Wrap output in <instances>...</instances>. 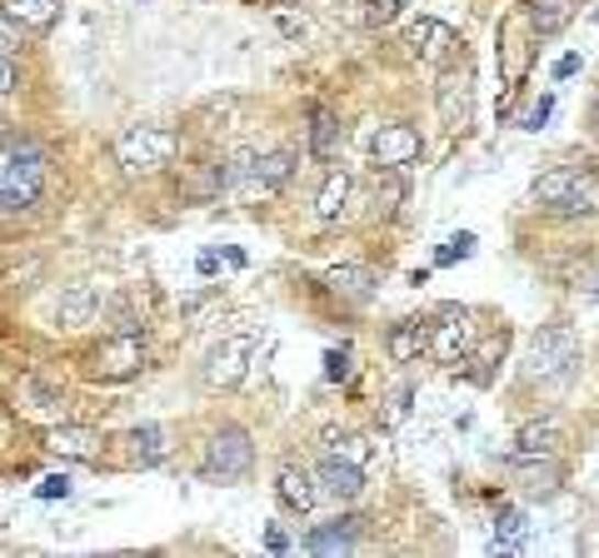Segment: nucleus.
<instances>
[{
	"label": "nucleus",
	"instance_id": "nucleus-31",
	"mask_svg": "<svg viewBox=\"0 0 599 558\" xmlns=\"http://www.w3.org/2000/svg\"><path fill=\"white\" fill-rule=\"evenodd\" d=\"M35 494H41V499H70V479H66V473H45Z\"/></svg>",
	"mask_w": 599,
	"mask_h": 558
},
{
	"label": "nucleus",
	"instance_id": "nucleus-39",
	"mask_svg": "<svg viewBox=\"0 0 599 558\" xmlns=\"http://www.w3.org/2000/svg\"><path fill=\"white\" fill-rule=\"evenodd\" d=\"M575 70H579V55H565V60L555 65V76H559V80H565V76H575Z\"/></svg>",
	"mask_w": 599,
	"mask_h": 558
},
{
	"label": "nucleus",
	"instance_id": "nucleus-4",
	"mask_svg": "<svg viewBox=\"0 0 599 558\" xmlns=\"http://www.w3.org/2000/svg\"><path fill=\"white\" fill-rule=\"evenodd\" d=\"M251 464H255L251 434L240 429V424H225V429L210 434L200 473H206V479H220V483H235V479H245V473H251Z\"/></svg>",
	"mask_w": 599,
	"mask_h": 558
},
{
	"label": "nucleus",
	"instance_id": "nucleus-32",
	"mask_svg": "<svg viewBox=\"0 0 599 558\" xmlns=\"http://www.w3.org/2000/svg\"><path fill=\"white\" fill-rule=\"evenodd\" d=\"M21 86V70H15V55H0V96H11Z\"/></svg>",
	"mask_w": 599,
	"mask_h": 558
},
{
	"label": "nucleus",
	"instance_id": "nucleus-10",
	"mask_svg": "<svg viewBox=\"0 0 599 558\" xmlns=\"http://www.w3.org/2000/svg\"><path fill=\"white\" fill-rule=\"evenodd\" d=\"M475 349V324L465 310H445V324H430V355L440 365H465Z\"/></svg>",
	"mask_w": 599,
	"mask_h": 558
},
{
	"label": "nucleus",
	"instance_id": "nucleus-26",
	"mask_svg": "<svg viewBox=\"0 0 599 558\" xmlns=\"http://www.w3.org/2000/svg\"><path fill=\"white\" fill-rule=\"evenodd\" d=\"M345 200H350V175L330 170L325 185H320V194H315V215L320 220H340V215H345Z\"/></svg>",
	"mask_w": 599,
	"mask_h": 558
},
{
	"label": "nucleus",
	"instance_id": "nucleus-9",
	"mask_svg": "<svg viewBox=\"0 0 599 558\" xmlns=\"http://www.w3.org/2000/svg\"><path fill=\"white\" fill-rule=\"evenodd\" d=\"M251 359H255V339H251V334L220 339L215 349H210V359H206V384L210 389L240 384V379H245V369H251Z\"/></svg>",
	"mask_w": 599,
	"mask_h": 558
},
{
	"label": "nucleus",
	"instance_id": "nucleus-33",
	"mask_svg": "<svg viewBox=\"0 0 599 558\" xmlns=\"http://www.w3.org/2000/svg\"><path fill=\"white\" fill-rule=\"evenodd\" d=\"M395 11H400V0H370L365 21H370V25H385V21H395Z\"/></svg>",
	"mask_w": 599,
	"mask_h": 558
},
{
	"label": "nucleus",
	"instance_id": "nucleus-24",
	"mask_svg": "<svg viewBox=\"0 0 599 558\" xmlns=\"http://www.w3.org/2000/svg\"><path fill=\"white\" fill-rule=\"evenodd\" d=\"M524 469V499H555L559 494V464L555 459H530V464H510Z\"/></svg>",
	"mask_w": 599,
	"mask_h": 558
},
{
	"label": "nucleus",
	"instance_id": "nucleus-2",
	"mask_svg": "<svg viewBox=\"0 0 599 558\" xmlns=\"http://www.w3.org/2000/svg\"><path fill=\"white\" fill-rule=\"evenodd\" d=\"M534 200L555 215H595L599 210V180L589 170H550L534 180Z\"/></svg>",
	"mask_w": 599,
	"mask_h": 558
},
{
	"label": "nucleus",
	"instance_id": "nucleus-1",
	"mask_svg": "<svg viewBox=\"0 0 599 558\" xmlns=\"http://www.w3.org/2000/svg\"><path fill=\"white\" fill-rule=\"evenodd\" d=\"M45 190V150L35 140L0 145V215H25Z\"/></svg>",
	"mask_w": 599,
	"mask_h": 558
},
{
	"label": "nucleus",
	"instance_id": "nucleus-38",
	"mask_svg": "<svg viewBox=\"0 0 599 558\" xmlns=\"http://www.w3.org/2000/svg\"><path fill=\"white\" fill-rule=\"evenodd\" d=\"M265 548H270V554H290V534H285V528H270V534H265Z\"/></svg>",
	"mask_w": 599,
	"mask_h": 558
},
{
	"label": "nucleus",
	"instance_id": "nucleus-13",
	"mask_svg": "<svg viewBox=\"0 0 599 558\" xmlns=\"http://www.w3.org/2000/svg\"><path fill=\"white\" fill-rule=\"evenodd\" d=\"M275 499H280L290 514H310L315 509V499H320V489H315V473L310 469H295V464H285L280 473H275Z\"/></svg>",
	"mask_w": 599,
	"mask_h": 558
},
{
	"label": "nucleus",
	"instance_id": "nucleus-14",
	"mask_svg": "<svg viewBox=\"0 0 599 558\" xmlns=\"http://www.w3.org/2000/svg\"><path fill=\"white\" fill-rule=\"evenodd\" d=\"M559 444H565V434H559V424H524L520 434H514V449H510V464H530V459H555Z\"/></svg>",
	"mask_w": 599,
	"mask_h": 558
},
{
	"label": "nucleus",
	"instance_id": "nucleus-27",
	"mask_svg": "<svg viewBox=\"0 0 599 558\" xmlns=\"http://www.w3.org/2000/svg\"><path fill=\"white\" fill-rule=\"evenodd\" d=\"M255 170H260V180L270 185L275 194L290 185V175H295V155H285V150H275V155H265V160H255Z\"/></svg>",
	"mask_w": 599,
	"mask_h": 558
},
{
	"label": "nucleus",
	"instance_id": "nucleus-8",
	"mask_svg": "<svg viewBox=\"0 0 599 558\" xmlns=\"http://www.w3.org/2000/svg\"><path fill=\"white\" fill-rule=\"evenodd\" d=\"M420 130L404 125V120H390V125L375 130L370 140V155H375V170H404V165L420 160Z\"/></svg>",
	"mask_w": 599,
	"mask_h": 558
},
{
	"label": "nucleus",
	"instance_id": "nucleus-3",
	"mask_svg": "<svg viewBox=\"0 0 599 558\" xmlns=\"http://www.w3.org/2000/svg\"><path fill=\"white\" fill-rule=\"evenodd\" d=\"M180 150V135L175 130H160V125H131L115 135V160L125 170H160L170 155Z\"/></svg>",
	"mask_w": 599,
	"mask_h": 558
},
{
	"label": "nucleus",
	"instance_id": "nucleus-6",
	"mask_svg": "<svg viewBox=\"0 0 599 558\" xmlns=\"http://www.w3.org/2000/svg\"><path fill=\"white\" fill-rule=\"evenodd\" d=\"M435 105H440V120H445L455 135H465L475 125V70L465 60L459 65H445V76L435 86Z\"/></svg>",
	"mask_w": 599,
	"mask_h": 558
},
{
	"label": "nucleus",
	"instance_id": "nucleus-36",
	"mask_svg": "<svg viewBox=\"0 0 599 558\" xmlns=\"http://www.w3.org/2000/svg\"><path fill=\"white\" fill-rule=\"evenodd\" d=\"M15 45H21L15 41V21L11 15H0V55H15Z\"/></svg>",
	"mask_w": 599,
	"mask_h": 558
},
{
	"label": "nucleus",
	"instance_id": "nucleus-22",
	"mask_svg": "<svg viewBox=\"0 0 599 558\" xmlns=\"http://www.w3.org/2000/svg\"><path fill=\"white\" fill-rule=\"evenodd\" d=\"M355 524L359 518H335V524H320L306 538V554H350L355 548Z\"/></svg>",
	"mask_w": 599,
	"mask_h": 558
},
{
	"label": "nucleus",
	"instance_id": "nucleus-11",
	"mask_svg": "<svg viewBox=\"0 0 599 558\" xmlns=\"http://www.w3.org/2000/svg\"><path fill=\"white\" fill-rule=\"evenodd\" d=\"M315 479H320V489H325L335 504H355V499L365 494V469L350 464V459H340V454H325V459H320Z\"/></svg>",
	"mask_w": 599,
	"mask_h": 558
},
{
	"label": "nucleus",
	"instance_id": "nucleus-5",
	"mask_svg": "<svg viewBox=\"0 0 599 558\" xmlns=\"http://www.w3.org/2000/svg\"><path fill=\"white\" fill-rule=\"evenodd\" d=\"M579 359V339L569 324H545V330L534 334L530 344V379H565Z\"/></svg>",
	"mask_w": 599,
	"mask_h": 558
},
{
	"label": "nucleus",
	"instance_id": "nucleus-37",
	"mask_svg": "<svg viewBox=\"0 0 599 558\" xmlns=\"http://www.w3.org/2000/svg\"><path fill=\"white\" fill-rule=\"evenodd\" d=\"M275 31L295 41V35H306V21H300V15H275Z\"/></svg>",
	"mask_w": 599,
	"mask_h": 558
},
{
	"label": "nucleus",
	"instance_id": "nucleus-12",
	"mask_svg": "<svg viewBox=\"0 0 599 558\" xmlns=\"http://www.w3.org/2000/svg\"><path fill=\"white\" fill-rule=\"evenodd\" d=\"M410 51L420 55L425 65H450V60H455V51H459V35L450 31L445 21H430V15H425V21L410 25Z\"/></svg>",
	"mask_w": 599,
	"mask_h": 558
},
{
	"label": "nucleus",
	"instance_id": "nucleus-40",
	"mask_svg": "<svg viewBox=\"0 0 599 558\" xmlns=\"http://www.w3.org/2000/svg\"><path fill=\"white\" fill-rule=\"evenodd\" d=\"M589 125H595V130H599V105H595V115H589Z\"/></svg>",
	"mask_w": 599,
	"mask_h": 558
},
{
	"label": "nucleus",
	"instance_id": "nucleus-17",
	"mask_svg": "<svg viewBox=\"0 0 599 558\" xmlns=\"http://www.w3.org/2000/svg\"><path fill=\"white\" fill-rule=\"evenodd\" d=\"M325 284L335 294H345V300H370L375 284H380V275H375L370 265H335L325 275Z\"/></svg>",
	"mask_w": 599,
	"mask_h": 558
},
{
	"label": "nucleus",
	"instance_id": "nucleus-29",
	"mask_svg": "<svg viewBox=\"0 0 599 558\" xmlns=\"http://www.w3.org/2000/svg\"><path fill=\"white\" fill-rule=\"evenodd\" d=\"M330 454H340V459H350V464H359V469H365V464H370V439H359V434H345V439H330Z\"/></svg>",
	"mask_w": 599,
	"mask_h": 558
},
{
	"label": "nucleus",
	"instance_id": "nucleus-34",
	"mask_svg": "<svg viewBox=\"0 0 599 558\" xmlns=\"http://www.w3.org/2000/svg\"><path fill=\"white\" fill-rule=\"evenodd\" d=\"M350 375V349H330L325 355V379H345Z\"/></svg>",
	"mask_w": 599,
	"mask_h": 558
},
{
	"label": "nucleus",
	"instance_id": "nucleus-23",
	"mask_svg": "<svg viewBox=\"0 0 599 558\" xmlns=\"http://www.w3.org/2000/svg\"><path fill=\"white\" fill-rule=\"evenodd\" d=\"M335 150H340V120L335 110L315 105L310 110V155L315 160H335Z\"/></svg>",
	"mask_w": 599,
	"mask_h": 558
},
{
	"label": "nucleus",
	"instance_id": "nucleus-16",
	"mask_svg": "<svg viewBox=\"0 0 599 558\" xmlns=\"http://www.w3.org/2000/svg\"><path fill=\"white\" fill-rule=\"evenodd\" d=\"M385 355H390L395 365H410V359L430 355V330L420 320H400L390 330V339H385Z\"/></svg>",
	"mask_w": 599,
	"mask_h": 558
},
{
	"label": "nucleus",
	"instance_id": "nucleus-20",
	"mask_svg": "<svg viewBox=\"0 0 599 558\" xmlns=\"http://www.w3.org/2000/svg\"><path fill=\"white\" fill-rule=\"evenodd\" d=\"M125 444H131V464H141V469H151V464H160L165 454H170V434L160 429V424H141V429L125 434Z\"/></svg>",
	"mask_w": 599,
	"mask_h": 558
},
{
	"label": "nucleus",
	"instance_id": "nucleus-28",
	"mask_svg": "<svg viewBox=\"0 0 599 558\" xmlns=\"http://www.w3.org/2000/svg\"><path fill=\"white\" fill-rule=\"evenodd\" d=\"M410 399H414L410 384H395L390 389V399H385V409H380V429H400L404 418H410Z\"/></svg>",
	"mask_w": 599,
	"mask_h": 558
},
{
	"label": "nucleus",
	"instance_id": "nucleus-7",
	"mask_svg": "<svg viewBox=\"0 0 599 558\" xmlns=\"http://www.w3.org/2000/svg\"><path fill=\"white\" fill-rule=\"evenodd\" d=\"M141 359H145V344L135 339L131 330L125 334H115V339H106L90 355V379H106V384H120V379H131L135 369H141Z\"/></svg>",
	"mask_w": 599,
	"mask_h": 558
},
{
	"label": "nucleus",
	"instance_id": "nucleus-21",
	"mask_svg": "<svg viewBox=\"0 0 599 558\" xmlns=\"http://www.w3.org/2000/svg\"><path fill=\"white\" fill-rule=\"evenodd\" d=\"M579 0H530V25L534 35H559L569 21H575Z\"/></svg>",
	"mask_w": 599,
	"mask_h": 558
},
{
	"label": "nucleus",
	"instance_id": "nucleus-15",
	"mask_svg": "<svg viewBox=\"0 0 599 558\" xmlns=\"http://www.w3.org/2000/svg\"><path fill=\"white\" fill-rule=\"evenodd\" d=\"M45 449L60 454V459H100V434L86 424H55L45 434Z\"/></svg>",
	"mask_w": 599,
	"mask_h": 558
},
{
	"label": "nucleus",
	"instance_id": "nucleus-18",
	"mask_svg": "<svg viewBox=\"0 0 599 558\" xmlns=\"http://www.w3.org/2000/svg\"><path fill=\"white\" fill-rule=\"evenodd\" d=\"M96 310H100L96 284H70V290L60 294V324H66V330H86V324L96 320Z\"/></svg>",
	"mask_w": 599,
	"mask_h": 558
},
{
	"label": "nucleus",
	"instance_id": "nucleus-19",
	"mask_svg": "<svg viewBox=\"0 0 599 558\" xmlns=\"http://www.w3.org/2000/svg\"><path fill=\"white\" fill-rule=\"evenodd\" d=\"M524 538H530V518H524V509H500V514H495L490 554H524Z\"/></svg>",
	"mask_w": 599,
	"mask_h": 558
},
{
	"label": "nucleus",
	"instance_id": "nucleus-25",
	"mask_svg": "<svg viewBox=\"0 0 599 558\" xmlns=\"http://www.w3.org/2000/svg\"><path fill=\"white\" fill-rule=\"evenodd\" d=\"M5 15H11L21 31H45V25L60 15V0H0Z\"/></svg>",
	"mask_w": 599,
	"mask_h": 558
},
{
	"label": "nucleus",
	"instance_id": "nucleus-35",
	"mask_svg": "<svg viewBox=\"0 0 599 558\" xmlns=\"http://www.w3.org/2000/svg\"><path fill=\"white\" fill-rule=\"evenodd\" d=\"M550 110H555V100H540V105H534L530 110V115H524V130H545V120H550Z\"/></svg>",
	"mask_w": 599,
	"mask_h": 558
},
{
	"label": "nucleus",
	"instance_id": "nucleus-41",
	"mask_svg": "<svg viewBox=\"0 0 599 558\" xmlns=\"http://www.w3.org/2000/svg\"><path fill=\"white\" fill-rule=\"evenodd\" d=\"M589 300H599V284H595V290H589Z\"/></svg>",
	"mask_w": 599,
	"mask_h": 558
},
{
	"label": "nucleus",
	"instance_id": "nucleus-30",
	"mask_svg": "<svg viewBox=\"0 0 599 558\" xmlns=\"http://www.w3.org/2000/svg\"><path fill=\"white\" fill-rule=\"evenodd\" d=\"M469 249H475V235H469V230H465V235H455L445 249H440V255H435V265H455V259H465Z\"/></svg>",
	"mask_w": 599,
	"mask_h": 558
}]
</instances>
